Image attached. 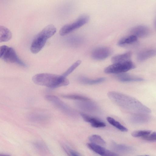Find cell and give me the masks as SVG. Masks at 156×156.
<instances>
[{"instance_id": "18", "label": "cell", "mask_w": 156, "mask_h": 156, "mask_svg": "<svg viewBox=\"0 0 156 156\" xmlns=\"http://www.w3.org/2000/svg\"><path fill=\"white\" fill-rule=\"evenodd\" d=\"M112 147L115 151L121 153H128L134 151L132 147L124 144H114Z\"/></svg>"}, {"instance_id": "19", "label": "cell", "mask_w": 156, "mask_h": 156, "mask_svg": "<svg viewBox=\"0 0 156 156\" xmlns=\"http://www.w3.org/2000/svg\"><path fill=\"white\" fill-rule=\"evenodd\" d=\"M137 40V37L132 34L122 38L118 41L117 44L119 46H123L134 43Z\"/></svg>"}, {"instance_id": "22", "label": "cell", "mask_w": 156, "mask_h": 156, "mask_svg": "<svg viewBox=\"0 0 156 156\" xmlns=\"http://www.w3.org/2000/svg\"><path fill=\"white\" fill-rule=\"evenodd\" d=\"M107 120L110 124L120 131L124 132L127 131L128 129L126 128L122 125L119 122L115 120L113 118L108 117L107 118Z\"/></svg>"}, {"instance_id": "7", "label": "cell", "mask_w": 156, "mask_h": 156, "mask_svg": "<svg viewBox=\"0 0 156 156\" xmlns=\"http://www.w3.org/2000/svg\"><path fill=\"white\" fill-rule=\"evenodd\" d=\"M89 20V17L86 15L80 16L74 22L63 26L60 29L59 34L64 36L78 29L87 23Z\"/></svg>"}, {"instance_id": "26", "label": "cell", "mask_w": 156, "mask_h": 156, "mask_svg": "<svg viewBox=\"0 0 156 156\" xmlns=\"http://www.w3.org/2000/svg\"><path fill=\"white\" fill-rule=\"evenodd\" d=\"M151 131L149 130H140L133 131L132 133V135L134 137H142L150 134Z\"/></svg>"}, {"instance_id": "8", "label": "cell", "mask_w": 156, "mask_h": 156, "mask_svg": "<svg viewBox=\"0 0 156 156\" xmlns=\"http://www.w3.org/2000/svg\"><path fill=\"white\" fill-rule=\"evenodd\" d=\"M112 53L111 48L107 47H100L94 49L91 56L94 59L102 60L109 57Z\"/></svg>"}, {"instance_id": "3", "label": "cell", "mask_w": 156, "mask_h": 156, "mask_svg": "<svg viewBox=\"0 0 156 156\" xmlns=\"http://www.w3.org/2000/svg\"><path fill=\"white\" fill-rule=\"evenodd\" d=\"M56 29L54 25L50 24L44 28L35 37L30 47L31 52L36 54L45 45L47 40L56 33Z\"/></svg>"}, {"instance_id": "30", "label": "cell", "mask_w": 156, "mask_h": 156, "mask_svg": "<svg viewBox=\"0 0 156 156\" xmlns=\"http://www.w3.org/2000/svg\"><path fill=\"white\" fill-rule=\"evenodd\" d=\"M154 27L155 28V29L156 30V17L155 19L154 22Z\"/></svg>"}, {"instance_id": "15", "label": "cell", "mask_w": 156, "mask_h": 156, "mask_svg": "<svg viewBox=\"0 0 156 156\" xmlns=\"http://www.w3.org/2000/svg\"><path fill=\"white\" fill-rule=\"evenodd\" d=\"M156 55V49H147L139 52L137 55V58L139 61L142 62Z\"/></svg>"}, {"instance_id": "5", "label": "cell", "mask_w": 156, "mask_h": 156, "mask_svg": "<svg viewBox=\"0 0 156 156\" xmlns=\"http://www.w3.org/2000/svg\"><path fill=\"white\" fill-rule=\"evenodd\" d=\"M135 67L134 63L131 60L113 63L106 67L104 70V72L106 73L118 74L125 73L134 69Z\"/></svg>"}, {"instance_id": "10", "label": "cell", "mask_w": 156, "mask_h": 156, "mask_svg": "<svg viewBox=\"0 0 156 156\" xmlns=\"http://www.w3.org/2000/svg\"><path fill=\"white\" fill-rule=\"evenodd\" d=\"M131 32L137 37L143 38L148 36L150 33V30L147 27L144 25H138L133 27Z\"/></svg>"}, {"instance_id": "2", "label": "cell", "mask_w": 156, "mask_h": 156, "mask_svg": "<svg viewBox=\"0 0 156 156\" xmlns=\"http://www.w3.org/2000/svg\"><path fill=\"white\" fill-rule=\"evenodd\" d=\"M32 80L36 84L52 88L67 86L69 83V80L62 75L48 73L36 74L33 76Z\"/></svg>"}, {"instance_id": "21", "label": "cell", "mask_w": 156, "mask_h": 156, "mask_svg": "<svg viewBox=\"0 0 156 156\" xmlns=\"http://www.w3.org/2000/svg\"><path fill=\"white\" fill-rule=\"evenodd\" d=\"M46 115L41 113H33L29 116V119L34 122L40 123L46 121L48 119Z\"/></svg>"}, {"instance_id": "1", "label": "cell", "mask_w": 156, "mask_h": 156, "mask_svg": "<svg viewBox=\"0 0 156 156\" xmlns=\"http://www.w3.org/2000/svg\"><path fill=\"white\" fill-rule=\"evenodd\" d=\"M110 99L122 108L134 113L148 114L151 110L136 98L128 95L115 91L108 94Z\"/></svg>"}, {"instance_id": "13", "label": "cell", "mask_w": 156, "mask_h": 156, "mask_svg": "<svg viewBox=\"0 0 156 156\" xmlns=\"http://www.w3.org/2000/svg\"><path fill=\"white\" fill-rule=\"evenodd\" d=\"M116 77L119 80L122 82L142 81L144 80L142 78L125 73L117 74Z\"/></svg>"}, {"instance_id": "25", "label": "cell", "mask_w": 156, "mask_h": 156, "mask_svg": "<svg viewBox=\"0 0 156 156\" xmlns=\"http://www.w3.org/2000/svg\"><path fill=\"white\" fill-rule=\"evenodd\" d=\"M81 61L78 60L73 64L62 75L65 77L72 73L81 63Z\"/></svg>"}, {"instance_id": "20", "label": "cell", "mask_w": 156, "mask_h": 156, "mask_svg": "<svg viewBox=\"0 0 156 156\" xmlns=\"http://www.w3.org/2000/svg\"><path fill=\"white\" fill-rule=\"evenodd\" d=\"M79 81L81 83L87 84H95L101 83L105 80L104 77H101L95 79H90L84 76L80 77Z\"/></svg>"}, {"instance_id": "23", "label": "cell", "mask_w": 156, "mask_h": 156, "mask_svg": "<svg viewBox=\"0 0 156 156\" xmlns=\"http://www.w3.org/2000/svg\"><path fill=\"white\" fill-rule=\"evenodd\" d=\"M89 140L92 143L101 146L105 145L106 142L100 136L94 134L91 135L89 137Z\"/></svg>"}, {"instance_id": "4", "label": "cell", "mask_w": 156, "mask_h": 156, "mask_svg": "<svg viewBox=\"0 0 156 156\" xmlns=\"http://www.w3.org/2000/svg\"><path fill=\"white\" fill-rule=\"evenodd\" d=\"M0 58L8 63H15L23 67L27 66L18 57L14 49L5 45L0 47Z\"/></svg>"}, {"instance_id": "31", "label": "cell", "mask_w": 156, "mask_h": 156, "mask_svg": "<svg viewBox=\"0 0 156 156\" xmlns=\"http://www.w3.org/2000/svg\"><path fill=\"white\" fill-rule=\"evenodd\" d=\"M0 156H9V155H6V154H0Z\"/></svg>"}, {"instance_id": "12", "label": "cell", "mask_w": 156, "mask_h": 156, "mask_svg": "<svg viewBox=\"0 0 156 156\" xmlns=\"http://www.w3.org/2000/svg\"><path fill=\"white\" fill-rule=\"evenodd\" d=\"M77 107L83 110L88 112H94L96 111L97 107L94 102L90 100L84 101H78L76 103Z\"/></svg>"}, {"instance_id": "14", "label": "cell", "mask_w": 156, "mask_h": 156, "mask_svg": "<svg viewBox=\"0 0 156 156\" xmlns=\"http://www.w3.org/2000/svg\"><path fill=\"white\" fill-rule=\"evenodd\" d=\"M150 119L147 114L142 113H134L130 117V121L136 124H142L147 122Z\"/></svg>"}, {"instance_id": "6", "label": "cell", "mask_w": 156, "mask_h": 156, "mask_svg": "<svg viewBox=\"0 0 156 156\" xmlns=\"http://www.w3.org/2000/svg\"><path fill=\"white\" fill-rule=\"evenodd\" d=\"M45 98L66 114L71 117H77V113L57 96L54 95H48L45 96Z\"/></svg>"}, {"instance_id": "32", "label": "cell", "mask_w": 156, "mask_h": 156, "mask_svg": "<svg viewBox=\"0 0 156 156\" xmlns=\"http://www.w3.org/2000/svg\"><path fill=\"white\" fill-rule=\"evenodd\" d=\"M150 156L149 155H141V156Z\"/></svg>"}, {"instance_id": "16", "label": "cell", "mask_w": 156, "mask_h": 156, "mask_svg": "<svg viewBox=\"0 0 156 156\" xmlns=\"http://www.w3.org/2000/svg\"><path fill=\"white\" fill-rule=\"evenodd\" d=\"M12 37V34L10 30L3 26H0V42H3L10 40Z\"/></svg>"}, {"instance_id": "24", "label": "cell", "mask_w": 156, "mask_h": 156, "mask_svg": "<svg viewBox=\"0 0 156 156\" xmlns=\"http://www.w3.org/2000/svg\"><path fill=\"white\" fill-rule=\"evenodd\" d=\"M63 98L75 100H78V101H88L90 100L88 98L78 94H66L62 95Z\"/></svg>"}, {"instance_id": "17", "label": "cell", "mask_w": 156, "mask_h": 156, "mask_svg": "<svg viewBox=\"0 0 156 156\" xmlns=\"http://www.w3.org/2000/svg\"><path fill=\"white\" fill-rule=\"evenodd\" d=\"M131 52L128 51L113 56L111 61L113 63H115L131 60Z\"/></svg>"}, {"instance_id": "11", "label": "cell", "mask_w": 156, "mask_h": 156, "mask_svg": "<svg viewBox=\"0 0 156 156\" xmlns=\"http://www.w3.org/2000/svg\"><path fill=\"white\" fill-rule=\"evenodd\" d=\"M80 115L85 121L90 123L91 126L93 127L101 128L105 127L106 126L104 122L86 114L80 113Z\"/></svg>"}, {"instance_id": "29", "label": "cell", "mask_w": 156, "mask_h": 156, "mask_svg": "<svg viewBox=\"0 0 156 156\" xmlns=\"http://www.w3.org/2000/svg\"><path fill=\"white\" fill-rule=\"evenodd\" d=\"M70 40V42L73 44L77 45L80 44L82 41V40L80 37L77 36H74L72 37Z\"/></svg>"}, {"instance_id": "9", "label": "cell", "mask_w": 156, "mask_h": 156, "mask_svg": "<svg viewBox=\"0 0 156 156\" xmlns=\"http://www.w3.org/2000/svg\"><path fill=\"white\" fill-rule=\"evenodd\" d=\"M87 146L90 150L101 156H117L115 153L107 150L102 146L93 143H88Z\"/></svg>"}, {"instance_id": "27", "label": "cell", "mask_w": 156, "mask_h": 156, "mask_svg": "<svg viewBox=\"0 0 156 156\" xmlns=\"http://www.w3.org/2000/svg\"><path fill=\"white\" fill-rule=\"evenodd\" d=\"M63 148L69 156H80L77 152L66 146H63Z\"/></svg>"}, {"instance_id": "28", "label": "cell", "mask_w": 156, "mask_h": 156, "mask_svg": "<svg viewBox=\"0 0 156 156\" xmlns=\"http://www.w3.org/2000/svg\"><path fill=\"white\" fill-rule=\"evenodd\" d=\"M142 138L147 141H156V132L151 133L150 134L143 137Z\"/></svg>"}]
</instances>
